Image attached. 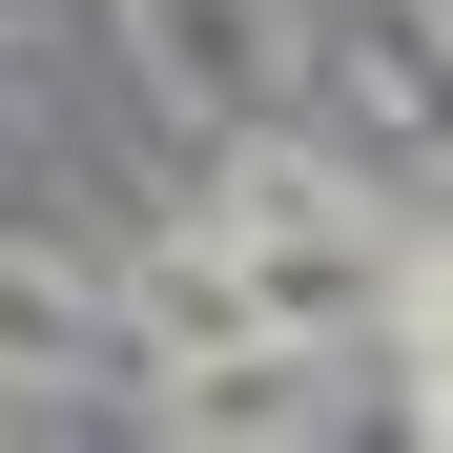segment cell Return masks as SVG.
<instances>
[{
	"instance_id": "6da1fadb",
	"label": "cell",
	"mask_w": 453,
	"mask_h": 453,
	"mask_svg": "<svg viewBox=\"0 0 453 453\" xmlns=\"http://www.w3.org/2000/svg\"><path fill=\"white\" fill-rule=\"evenodd\" d=\"M144 83H165L186 124H268L288 104V0H124Z\"/></svg>"
},
{
	"instance_id": "7a4b0ae2",
	"label": "cell",
	"mask_w": 453,
	"mask_h": 453,
	"mask_svg": "<svg viewBox=\"0 0 453 453\" xmlns=\"http://www.w3.org/2000/svg\"><path fill=\"white\" fill-rule=\"evenodd\" d=\"M124 330H144V350H165V371H186V350H248V248H226V226L186 206V226H165V248H144V268H124Z\"/></svg>"
},
{
	"instance_id": "3957f363",
	"label": "cell",
	"mask_w": 453,
	"mask_h": 453,
	"mask_svg": "<svg viewBox=\"0 0 453 453\" xmlns=\"http://www.w3.org/2000/svg\"><path fill=\"white\" fill-rule=\"evenodd\" d=\"M83 330H104V288H83V268H62V248H0V371H62Z\"/></svg>"
},
{
	"instance_id": "277c9868",
	"label": "cell",
	"mask_w": 453,
	"mask_h": 453,
	"mask_svg": "<svg viewBox=\"0 0 453 453\" xmlns=\"http://www.w3.org/2000/svg\"><path fill=\"white\" fill-rule=\"evenodd\" d=\"M350 83H371V104H392V124L433 104V0H371V21H350Z\"/></svg>"
},
{
	"instance_id": "5b68a950",
	"label": "cell",
	"mask_w": 453,
	"mask_h": 453,
	"mask_svg": "<svg viewBox=\"0 0 453 453\" xmlns=\"http://www.w3.org/2000/svg\"><path fill=\"white\" fill-rule=\"evenodd\" d=\"M0 433H21V392H0Z\"/></svg>"
}]
</instances>
